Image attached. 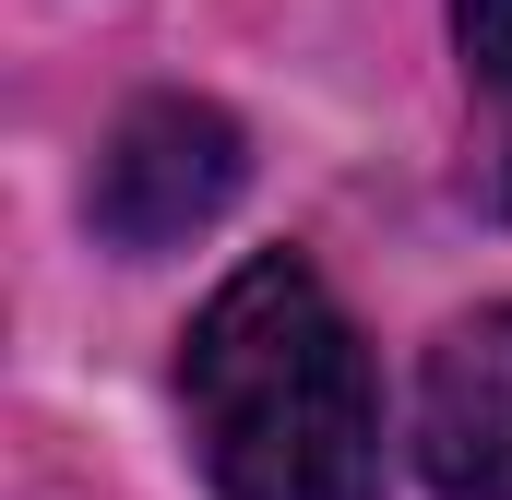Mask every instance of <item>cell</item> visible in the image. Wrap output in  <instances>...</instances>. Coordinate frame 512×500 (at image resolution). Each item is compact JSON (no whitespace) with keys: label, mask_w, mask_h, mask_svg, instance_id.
Masks as SVG:
<instances>
[{"label":"cell","mask_w":512,"mask_h":500,"mask_svg":"<svg viewBox=\"0 0 512 500\" xmlns=\"http://www.w3.org/2000/svg\"><path fill=\"white\" fill-rule=\"evenodd\" d=\"M179 405L215 500H382V381L298 250H251L203 298Z\"/></svg>","instance_id":"6da1fadb"},{"label":"cell","mask_w":512,"mask_h":500,"mask_svg":"<svg viewBox=\"0 0 512 500\" xmlns=\"http://www.w3.org/2000/svg\"><path fill=\"white\" fill-rule=\"evenodd\" d=\"M239 179H251V143L227 108H203V96H143L120 108V131L96 143V179H84V215H96V239L108 250H179L203 239L227 203H239Z\"/></svg>","instance_id":"7a4b0ae2"},{"label":"cell","mask_w":512,"mask_h":500,"mask_svg":"<svg viewBox=\"0 0 512 500\" xmlns=\"http://www.w3.org/2000/svg\"><path fill=\"white\" fill-rule=\"evenodd\" d=\"M417 477L441 500H512V298L465 310L417 370Z\"/></svg>","instance_id":"3957f363"},{"label":"cell","mask_w":512,"mask_h":500,"mask_svg":"<svg viewBox=\"0 0 512 500\" xmlns=\"http://www.w3.org/2000/svg\"><path fill=\"white\" fill-rule=\"evenodd\" d=\"M453 36H465V84H477V167L465 191L512 215V0H453Z\"/></svg>","instance_id":"277c9868"}]
</instances>
